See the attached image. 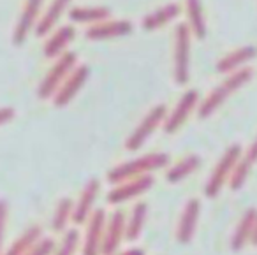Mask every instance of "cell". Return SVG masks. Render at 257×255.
<instances>
[{"instance_id":"ac0fdd59","label":"cell","mask_w":257,"mask_h":255,"mask_svg":"<svg viewBox=\"0 0 257 255\" xmlns=\"http://www.w3.org/2000/svg\"><path fill=\"white\" fill-rule=\"evenodd\" d=\"M76 29L71 25H64L58 30H55L43 46V53L46 58H58L65 53V48L74 41Z\"/></svg>"},{"instance_id":"f546056e","label":"cell","mask_w":257,"mask_h":255,"mask_svg":"<svg viewBox=\"0 0 257 255\" xmlns=\"http://www.w3.org/2000/svg\"><path fill=\"white\" fill-rule=\"evenodd\" d=\"M8 216H9L8 201L0 199V255H4L2 253V243H4V230H6V223H8Z\"/></svg>"},{"instance_id":"4dcf8cb0","label":"cell","mask_w":257,"mask_h":255,"mask_svg":"<svg viewBox=\"0 0 257 255\" xmlns=\"http://www.w3.org/2000/svg\"><path fill=\"white\" fill-rule=\"evenodd\" d=\"M16 116V111L13 107H0V127L13 120Z\"/></svg>"},{"instance_id":"4316f807","label":"cell","mask_w":257,"mask_h":255,"mask_svg":"<svg viewBox=\"0 0 257 255\" xmlns=\"http://www.w3.org/2000/svg\"><path fill=\"white\" fill-rule=\"evenodd\" d=\"M72 213H74V202L69 197H64L57 202L53 220H51V227H53L55 232H64L67 229L69 222L72 220Z\"/></svg>"},{"instance_id":"ffe728a7","label":"cell","mask_w":257,"mask_h":255,"mask_svg":"<svg viewBox=\"0 0 257 255\" xmlns=\"http://www.w3.org/2000/svg\"><path fill=\"white\" fill-rule=\"evenodd\" d=\"M255 222H257V209L248 208L241 215V218H239L234 232H232V237H231V248L232 250L239 251L246 246V243H250V237H252Z\"/></svg>"},{"instance_id":"7402d4cb","label":"cell","mask_w":257,"mask_h":255,"mask_svg":"<svg viewBox=\"0 0 257 255\" xmlns=\"http://www.w3.org/2000/svg\"><path fill=\"white\" fill-rule=\"evenodd\" d=\"M69 20L72 23H81V25H97L100 22L109 20L111 11L102 6H90V8H72L69 9Z\"/></svg>"},{"instance_id":"44dd1931","label":"cell","mask_w":257,"mask_h":255,"mask_svg":"<svg viewBox=\"0 0 257 255\" xmlns=\"http://www.w3.org/2000/svg\"><path fill=\"white\" fill-rule=\"evenodd\" d=\"M182 15V6L171 2V4H166L162 8H157L155 11H152L150 15H147L143 18V29L152 32V30H157L166 27L168 23L175 22L178 16Z\"/></svg>"},{"instance_id":"7c38bea8","label":"cell","mask_w":257,"mask_h":255,"mask_svg":"<svg viewBox=\"0 0 257 255\" xmlns=\"http://www.w3.org/2000/svg\"><path fill=\"white\" fill-rule=\"evenodd\" d=\"M44 0H27L25 8L22 11L18 23H16L15 30H13V44L20 46L27 41L30 30L36 29L37 22H39V15H41V8H43Z\"/></svg>"},{"instance_id":"5bb4252c","label":"cell","mask_w":257,"mask_h":255,"mask_svg":"<svg viewBox=\"0 0 257 255\" xmlns=\"http://www.w3.org/2000/svg\"><path fill=\"white\" fill-rule=\"evenodd\" d=\"M133 32V23L125 20H106L86 29L85 37L88 41H107L114 37H123Z\"/></svg>"},{"instance_id":"30bf717a","label":"cell","mask_w":257,"mask_h":255,"mask_svg":"<svg viewBox=\"0 0 257 255\" xmlns=\"http://www.w3.org/2000/svg\"><path fill=\"white\" fill-rule=\"evenodd\" d=\"M90 69L86 65H76V69L67 76L62 86L57 90V93L53 95V106L55 107H65L76 95L79 93V90L85 86V83L88 81Z\"/></svg>"},{"instance_id":"6da1fadb","label":"cell","mask_w":257,"mask_h":255,"mask_svg":"<svg viewBox=\"0 0 257 255\" xmlns=\"http://www.w3.org/2000/svg\"><path fill=\"white\" fill-rule=\"evenodd\" d=\"M252 76H253V71L250 67H243V69H239V71L232 72V74H227V78H225L217 88L211 90V92L204 97V100L199 102V106H197V116H199L201 120H206L208 116H211L232 93L238 92L239 88H243V86L252 79Z\"/></svg>"},{"instance_id":"4fadbf2b","label":"cell","mask_w":257,"mask_h":255,"mask_svg":"<svg viewBox=\"0 0 257 255\" xmlns=\"http://www.w3.org/2000/svg\"><path fill=\"white\" fill-rule=\"evenodd\" d=\"M100 192V181L97 178H92V180L86 181V185L83 187V192L79 195L78 202L74 204V213H72V222L81 225V223H86V220L90 218L95 209H93V204L97 201V195Z\"/></svg>"},{"instance_id":"2e32d148","label":"cell","mask_w":257,"mask_h":255,"mask_svg":"<svg viewBox=\"0 0 257 255\" xmlns=\"http://www.w3.org/2000/svg\"><path fill=\"white\" fill-rule=\"evenodd\" d=\"M257 57V48L255 46H241L236 50L229 51L227 55L217 62V72L220 74H232V72L239 71V69L246 67L248 62H252Z\"/></svg>"},{"instance_id":"8992f818","label":"cell","mask_w":257,"mask_h":255,"mask_svg":"<svg viewBox=\"0 0 257 255\" xmlns=\"http://www.w3.org/2000/svg\"><path fill=\"white\" fill-rule=\"evenodd\" d=\"M168 116V107L166 104H157L154 106L147 114H145L143 120L138 123V127L131 132V136L125 141V150L128 152H138L148 139L152 138L155 131H157L161 125H164V120Z\"/></svg>"},{"instance_id":"f1b7e54d","label":"cell","mask_w":257,"mask_h":255,"mask_svg":"<svg viewBox=\"0 0 257 255\" xmlns=\"http://www.w3.org/2000/svg\"><path fill=\"white\" fill-rule=\"evenodd\" d=\"M55 246H57V244H55V241L51 239V237H41V239L30 248L27 255H53Z\"/></svg>"},{"instance_id":"d4e9b609","label":"cell","mask_w":257,"mask_h":255,"mask_svg":"<svg viewBox=\"0 0 257 255\" xmlns=\"http://www.w3.org/2000/svg\"><path fill=\"white\" fill-rule=\"evenodd\" d=\"M201 167V157L199 155H187L182 160L171 166L166 173V180L169 183H178V181L189 178L190 174H194Z\"/></svg>"},{"instance_id":"5b68a950","label":"cell","mask_w":257,"mask_h":255,"mask_svg":"<svg viewBox=\"0 0 257 255\" xmlns=\"http://www.w3.org/2000/svg\"><path fill=\"white\" fill-rule=\"evenodd\" d=\"M190 32L189 25L180 23L175 30V65H173V78L180 86L187 85L190 78Z\"/></svg>"},{"instance_id":"52a82bcc","label":"cell","mask_w":257,"mask_h":255,"mask_svg":"<svg viewBox=\"0 0 257 255\" xmlns=\"http://www.w3.org/2000/svg\"><path fill=\"white\" fill-rule=\"evenodd\" d=\"M197 106H199V93H197V90H187V92L180 97L175 109L166 116L164 125H162L166 134H175V132H178L180 129L183 127V123L189 120L190 113H192L194 109H197Z\"/></svg>"},{"instance_id":"8fae6325","label":"cell","mask_w":257,"mask_h":255,"mask_svg":"<svg viewBox=\"0 0 257 255\" xmlns=\"http://www.w3.org/2000/svg\"><path fill=\"white\" fill-rule=\"evenodd\" d=\"M125 220L123 211H114L106 218L100 255H116L121 241L125 239Z\"/></svg>"},{"instance_id":"277c9868","label":"cell","mask_w":257,"mask_h":255,"mask_svg":"<svg viewBox=\"0 0 257 255\" xmlns=\"http://www.w3.org/2000/svg\"><path fill=\"white\" fill-rule=\"evenodd\" d=\"M239 157H241V146L239 145H231L225 150L224 155L220 157L217 166L211 171L210 178H208V181H206V187H204V194H206L208 199L217 197L222 192V188L225 187V183H229Z\"/></svg>"},{"instance_id":"ba28073f","label":"cell","mask_w":257,"mask_h":255,"mask_svg":"<svg viewBox=\"0 0 257 255\" xmlns=\"http://www.w3.org/2000/svg\"><path fill=\"white\" fill-rule=\"evenodd\" d=\"M154 185V176L152 174H145L140 178H133V180L121 181L116 183L107 194V202L109 204H123V202L131 201V199L140 197L141 194L148 192Z\"/></svg>"},{"instance_id":"83f0119b","label":"cell","mask_w":257,"mask_h":255,"mask_svg":"<svg viewBox=\"0 0 257 255\" xmlns=\"http://www.w3.org/2000/svg\"><path fill=\"white\" fill-rule=\"evenodd\" d=\"M78 246H79V230L71 229L64 234L60 244L55 246L53 255H74Z\"/></svg>"},{"instance_id":"e0dca14e","label":"cell","mask_w":257,"mask_h":255,"mask_svg":"<svg viewBox=\"0 0 257 255\" xmlns=\"http://www.w3.org/2000/svg\"><path fill=\"white\" fill-rule=\"evenodd\" d=\"M72 0H51V4L48 6V9L44 11L43 16H39V22L36 25V36L44 37L55 29L60 18L64 16V13L69 9Z\"/></svg>"},{"instance_id":"cb8c5ba5","label":"cell","mask_w":257,"mask_h":255,"mask_svg":"<svg viewBox=\"0 0 257 255\" xmlns=\"http://www.w3.org/2000/svg\"><path fill=\"white\" fill-rule=\"evenodd\" d=\"M187 16H189V29L192 36H196L199 41L206 39V20L203 13V2L201 0H187Z\"/></svg>"},{"instance_id":"1f68e13d","label":"cell","mask_w":257,"mask_h":255,"mask_svg":"<svg viewBox=\"0 0 257 255\" xmlns=\"http://www.w3.org/2000/svg\"><path fill=\"white\" fill-rule=\"evenodd\" d=\"M116 255H145V251L141 248H131L127 251H121V253H116Z\"/></svg>"},{"instance_id":"d6a6232c","label":"cell","mask_w":257,"mask_h":255,"mask_svg":"<svg viewBox=\"0 0 257 255\" xmlns=\"http://www.w3.org/2000/svg\"><path fill=\"white\" fill-rule=\"evenodd\" d=\"M250 243L253 246H257V222H255V227H253V232H252V237H250Z\"/></svg>"},{"instance_id":"7a4b0ae2","label":"cell","mask_w":257,"mask_h":255,"mask_svg":"<svg viewBox=\"0 0 257 255\" xmlns=\"http://www.w3.org/2000/svg\"><path fill=\"white\" fill-rule=\"evenodd\" d=\"M169 155L168 153H147L143 157H138V159L128 160V162L118 164L113 169H109L107 173V181L111 185L121 183V181L133 180V178H140L145 174H150L157 169H162L169 164Z\"/></svg>"},{"instance_id":"484cf974","label":"cell","mask_w":257,"mask_h":255,"mask_svg":"<svg viewBox=\"0 0 257 255\" xmlns=\"http://www.w3.org/2000/svg\"><path fill=\"white\" fill-rule=\"evenodd\" d=\"M43 237V229L39 225H30L23 230V234L11 243V246L6 250L4 255H27L29 250Z\"/></svg>"},{"instance_id":"9a60e30c","label":"cell","mask_w":257,"mask_h":255,"mask_svg":"<svg viewBox=\"0 0 257 255\" xmlns=\"http://www.w3.org/2000/svg\"><path fill=\"white\" fill-rule=\"evenodd\" d=\"M201 215V202L197 199H189L183 208L182 218L178 223V230H176V239L182 244H189L194 239V234H196V227L199 222Z\"/></svg>"},{"instance_id":"9c48e42d","label":"cell","mask_w":257,"mask_h":255,"mask_svg":"<svg viewBox=\"0 0 257 255\" xmlns=\"http://www.w3.org/2000/svg\"><path fill=\"white\" fill-rule=\"evenodd\" d=\"M106 211L104 209H95L86 220L85 239H83L81 255H100L104 239V225H106Z\"/></svg>"},{"instance_id":"d6986e66","label":"cell","mask_w":257,"mask_h":255,"mask_svg":"<svg viewBox=\"0 0 257 255\" xmlns=\"http://www.w3.org/2000/svg\"><path fill=\"white\" fill-rule=\"evenodd\" d=\"M255 164H257V138H255V141L248 146L245 155L239 157L238 164H236L234 171H232V176H231V180H229L231 190L236 192L245 185L246 178H248L250 171H252V167L255 166Z\"/></svg>"},{"instance_id":"3957f363","label":"cell","mask_w":257,"mask_h":255,"mask_svg":"<svg viewBox=\"0 0 257 255\" xmlns=\"http://www.w3.org/2000/svg\"><path fill=\"white\" fill-rule=\"evenodd\" d=\"M78 65V55L74 51H65L62 57L57 58L51 69L48 71V74L43 78V81L39 83V88H37V97L41 100L53 99V95L57 93V90L62 86V83L67 79V76Z\"/></svg>"},{"instance_id":"603a6c76","label":"cell","mask_w":257,"mask_h":255,"mask_svg":"<svg viewBox=\"0 0 257 255\" xmlns=\"http://www.w3.org/2000/svg\"><path fill=\"white\" fill-rule=\"evenodd\" d=\"M147 215H148L147 202H136L131 215H128V218L125 220V239L136 241L141 236L145 222H147Z\"/></svg>"}]
</instances>
